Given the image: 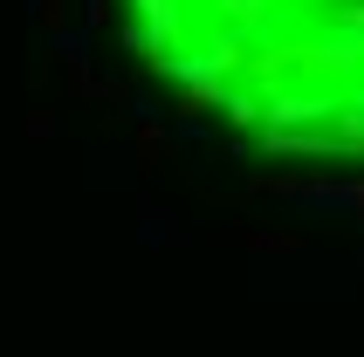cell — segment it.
<instances>
[{
    "instance_id": "1",
    "label": "cell",
    "mask_w": 364,
    "mask_h": 357,
    "mask_svg": "<svg viewBox=\"0 0 364 357\" xmlns=\"http://www.w3.org/2000/svg\"><path fill=\"white\" fill-rule=\"evenodd\" d=\"M151 76L289 159L364 165V0H117Z\"/></svg>"
}]
</instances>
